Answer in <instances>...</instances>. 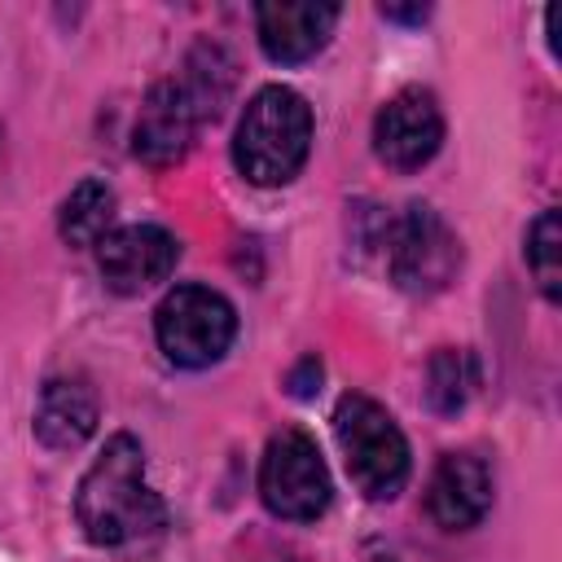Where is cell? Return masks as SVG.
Instances as JSON below:
<instances>
[{
  "label": "cell",
  "instance_id": "6da1fadb",
  "mask_svg": "<svg viewBox=\"0 0 562 562\" xmlns=\"http://www.w3.org/2000/svg\"><path fill=\"white\" fill-rule=\"evenodd\" d=\"M75 522L101 549L132 544L167 522L162 496L145 483V448L136 435H110L97 461L83 470L75 487Z\"/></svg>",
  "mask_w": 562,
  "mask_h": 562
},
{
  "label": "cell",
  "instance_id": "7a4b0ae2",
  "mask_svg": "<svg viewBox=\"0 0 562 562\" xmlns=\"http://www.w3.org/2000/svg\"><path fill=\"white\" fill-rule=\"evenodd\" d=\"M307 154H312V105L285 83H263L246 101L233 132L237 171L259 189H281L303 171Z\"/></svg>",
  "mask_w": 562,
  "mask_h": 562
},
{
  "label": "cell",
  "instance_id": "7c38bea8",
  "mask_svg": "<svg viewBox=\"0 0 562 562\" xmlns=\"http://www.w3.org/2000/svg\"><path fill=\"white\" fill-rule=\"evenodd\" d=\"M101 422V400L88 378H48L35 404V439L48 452H75Z\"/></svg>",
  "mask_w": 562,
  "mask_h": 562
},
{
  "label": "cell",
  "instance_id": "30bf717a",
  "mask_svg": "<svg viewBox=\"0 0 562 562\" xmlns=\"http://www.w3.org/2000/svg\"><path fill=\"white\" fill-rule=\"evenodd\" d=\"M338 4H316V0H263L255 4V35L268 61L277 66H299L312 61L334 26H338Z\"/></svg>",
  "mask_w": 562,
  "mask_h": 562
},
{
  "label": "cell",
  "instance_id": "2e32d148",
  "mask_svg": "<svg viewBox=\"0 0 562 562\" xmlns=\"http://www.w3.org/2000/svg\"><path fill=\"white\" fill-rule=\"evenodd\" d=\"M558 255H562V220H558V211L549 206V211H540V215L527 224V237H522L527 272H531L536 290H540L549 303L562 299V263H558Z\"/></svg>",
  "mask_w": 562,
  "mask_h": 562
},
{
  "label": "cell",
  "instance_id": "5bb4252c",
  "mask_svg": "<svg viewBox=\"0 0 562 562\" xmlns=\"http://www.w3.org/2000/svg\"><path fill=\"white\" fill-rule=\"evenodd\" d=\"M479 386V364L465 347H439L430 360H426V378H422V400L430 413L439 417H452L465 408V400L474 395Z\"/></svg>",
  "mask_w": 562,
  "mask_h": 562
},
{
  "label": "cell",
  "instance_id": "ba28073f",
  "mask_svg": "<svg viewBox=\"0 0 562 562\" xmlns=\"http://www.w3.org/2000/svg\"><path fill=\"white\" fill-rule=\"evenodd\" d=\"M443 145V110L430 88H400L373 114V154L391 171L426 167Z\"/></svg>",
  "mask_w": 562,
  "mask_h": 562
},
{
  "label": "cell",
  "instance_id": "5b68a950",
  "mask_svg": "<svg viewBox=\"0 0 562 562\" xmlns=\"http://www.w3.org/2000/svg\"><path fill=\"white\" fill-rule=\"evenodd\" d=\"M334 483L316 439L299 426H285L268 439L259 457V501L281 522H316L329 509Z\"/></svg>",
  "mask_w": 562,
  "mask_h": 562
},
{
  "label": "cell",
  "instance_id": "277c9868",
  "mask_svg": "<svg viewBox=\"0 0 562 562\" xmlns=\"http://www.w3.org/2000/svg\"><path fill=\"white\" fill-rule=\"evenodd\" d=\"M154 338L176 369H206L224 360V351L233 347L237 312L220 290L184 281L162 294L154 312Z\"/></svg>",
  "mask_w": 562,
  "mask_h": 562
},
{
  "label": "cell",
  "instance_id": "8fae6325",
  "mask_svg": "<svg viewBox=\"0 0 562 562\" xmlns=\"http://www.w3.org/2000/svg\"><path fill=\"white\" fill-rule=\"evenodd\" d=\"M492 509V470L474 452H443L426 483V514L443 531H470Z\"/></svg>",
  "mask_w": 562,
  "mask_h": 562
},
{
  "label": "cell",
  "instance_id": "8992f818",
  "mask_svg": "<svg viewBox=\"0 0 562 562\" xmlns=\"http://www.w3.org/2000/svg\"><path fill=\"white\" fill-rule=\"evenodd\" d=\"M386 268H391V281L404 290V294H417V299H430L439 290H448L461 272V237L452 233V224L426 206V202H413L404 206L400 220H391L386 228Z\"/></svg>",
  "mask_w": 562,
  "mask_h": 562
},
{
  "label": "cell",
  "instance_id": "4fadbf2b",
  "mask_svg": "<svg viewBox=\"0 0 562 562\" xmlns=\"http://www.w3.org/2000/svg\"><path fill=\"white\" fill-rule=\"evenodd\" d=\"M114 211H119L114 189H110L105 180L88 176V180H79V184L66 193V202H61V211H57V233H61V241L75 246V250L97 246V241L110 233Z\"/></svg>",
  "mask_w": 562,
  "mask_h": 562
},
{
  "label": "cell",
  "instance_id": "52a82bcc",
  "mask_svg": "<svg viewBox=\"0 0 562 562\" xmlns=\"http://www.w3.org/2000/svg\"><path fill=\"white\" fill-rule=\"evenodd\" d=\"M206 123H211L206 105L193 97V88L180 75L158 79L140 101V114L132 127V149L145 167H158V171L176 167L193 149V140Z\"/></svg>",
  "mask_w": 562,
  "mask_h": 562
},
{
  "label": "cell",
  "instance_id": "ac0fdd59",
  "mask_svg": "<svg viewBox=\"0 0 562 562\" xmlns=\"http://www.w3.org/2000/svg\"><path fill=\"white\" fill-rule=\"evenodd\" d=\"M378 13L386 22H426L430 18V4H378Z\"/></svg>",
  "mask_w": 562,
  "mask_h": 562
},
{
  "label": "cell",
  "instance_id": "9c48e42d",
  "mask_svg": "<svg viewBox=\"0 0 562 562\" xmlns=\"http://www.w3.org/2000/svg\"><path fill=\"white\" fill-rule=\"evenodd\" d=\"M176 259H180V241L162 224H123L97 241V268L114 294L154 290L158 281L171 277Z\"/></svg>",
  "mask_w": 562,
  "mask_h": 562
},
{
  "label": "cell",
  "instance_id": "9a60e30c",
  "mask_svg": "<svg viewBox=\"0 0 562 562\" xmlns=\"http://www.w3.org/2000/svg\"><path fill=\"white\" fill-rule=\"evenodd\" d=\"M176 75L198 92V101L206 105V114H211V123H215V119L224 114L228 97H233L237 61H233V53H228L220 40H198V44L189 48V57H184V66H180Z\"/></svg>",
  "mask_w": 562,
  "mask_h": 562
},
{
  "label": "cell",
  "instance_id": "e0dca14e",
  "mask_svg": "<svg viewBox=\"0 0 562 562\" xmlns=\"http://www.w3.org/2000/svg\"><path fill=\"white\" fill-rule=\"evenodd\" d=\"M285 382H290V395H294V400H312V395L321 391V360H316V356H303V360L290 369Z\"/></svg>",
  "mask_w": 562,
  "mask_h": 562
},
{
  "label": "cell",
  "instance_id": "3957f363",
  "mask_svg": "<svg viewBox=\"0 0 562 562\" xmlns=\"http://www.w3.org/2000/svg\"><path fill=\"white\" fill-rule=\"evenodd\" d=\"M334 435L342 448V465L356 483L360 496L369 501H391L408 483V439L400 422L360 391H347L334 408Z\"/></svg>",
  "mask_w": 562,
  "mask_h": 562
}]
</instances>
